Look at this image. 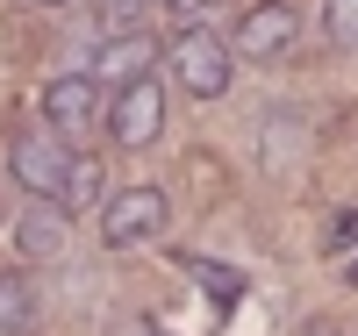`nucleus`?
<instances>
[{
  "label": "nucleus",
  "instance_id": "obj_10",
  "mask_svg": "<svg viewBox=\"0 0 358 336\" xmlns=\"http://www.w3.org/2000/svg\"><path fill=\"white\" fill-rule=\"evenodd\" d=\"M294 165H301V115L280 101L273 115H265V172H273V179H287Z\"/></svg>",
  "mask_w": 358,
  "mask_h": 336
},
{
  "label": "nucleus",
  "instance_id": "obj_3",
  "mask_svg": "<svg viewBox=\"0 0 358 336\" xmlns=\"http://www.w3.org/2000/svg\"><path fill=\"white\" fill-rule=\"evenodd\" d=\"M172 222V200L158 187H122L108 207H101V243L108 251H143V243H158Z\"/></svg>",
  "mask_w": 358,
  "mask_h": 336
},
{
  "label": "nucleus",
  "instance_id": "obj_14",
  "mask_svg": "<svg viewBox=\"0 0 358 336\" xmlns=\"http://www.w3.org/2000/svg\"><path fill=\"white\" fill-rule=\"evenodd\" d=\"M94 193H101V165L79 150V165H72V207H79V200H94Z\"/></svg>",
  "mask_w": 358,
  "mask_h": 336
},
{
  "label": "nucleus",
  "instance_id": "obj_13",
  "mask_svg": "<svg viewBox=\"0 0 358 336\" xmlns=\"http://www.w3.org/2000/svg\"><path fill=\"white\" fill-rule=\"evenodd\" d=\"M101 22H108V36H122V29H143V15H151V0H94Z\"/></svg>",
  "mask_w": 358,
  "mask_h": 336
},
{
  "label": "nucleus",
  "instance_id": "obj_19",
  "mask_svg": "<svg viewBox=\"0 0 358 336\" xmlns=\"http://www.w3.org/2000/svg\"><path fill=\"white\" fill-rule=\"evenodd\" d=\"M36 8H65V0H36Z\"/></svg>",
  "mask_w": 358,
  "mask_h": 336
},
{
  "label": "nucleus",
  "instance_id": "obj_6",
  "mask_svg": "<svg viewBox=\"0 0 358 336\" xmlns=\"http://www.w3.org/2000/svg\"><path fill=\"white\" fill-rule=\"evenodd\" d=\"M108 136L122 150H151L165 136V86L158 79H136V86H115V108H108Z\"/></svg>",
  "mask_w": 358,
  "mask_h": 336
},
{
  "label": "nucleus",
  "instance_id": "obj_7",
  "mask_svg": "<svg viewBox=\"0 0 358 336\" xmlns=\"http://www.w3.org/2000/svg\"><path fill=\"white\" fill-rule=\"evenodd\" d=\"M165 57V43H151L143 29H122V36H108L101 50H94V86H136V79H151V65Z\"/></svg>",
  "mask_w": 358,
  "mask_h": 336
},
{
  "label": "nucleus",
  "instance_id": "obj_4",
  "mask_svg": "<svg viewBox=\"0 0 358 336\" xmlns=\"http://www.w3.org/2000/svg\"><path fill=\"white\" fill-rule=\"evenodd\" d=\"M43 122H50V136H65V143L79 150L86 136H101V129H108L101 86L86 79V72H72V79H50V86H43Z\"/></svg>",
  "mask_w": 358,
  "mask_h": 336
},
{
  "label": "nucleus",
  "instance_id": "obj_8",
  "mask_svg": "<svg viewBox=\"0 0 358 336\" xmlns=\"http://www.w3.org/2000/svg\"><path fill=\"white\" fill-rule=\"evenodd\" d=\"M15 251L22 258H65L72 251V207L65 200H29L22 215H15Z\"/></svg>",
  "mask_w": 358,
  "mask_h": 336
},
{
  "label": "nucleus",
  "instance_id": "obj_5",
  "mask_svg": "<svg viewBox=\"0 0 358 336\" xmlns=\"http://www.w3.org/2000/svg\"><path fill=\"white\" fill-rule=\"evenodd\" d=\"M294 43H301V15H294L287 0H258V8H244V15H236V36H229V50L236 57H258V65L287 57Z\"/></svg>",
  "mask_w": 358,
  "mask_h": 336
},
{
  "label": "nucleus",
  "instance_id": "obj_18",
  "mask_svg": "<svg viewBox=\"0 0 358 336\" xmlns=\"http://www.w3.org/2000/svg\"><path fill=\"white\" fill-rule=\"evenodd\" d=\"M308 336H344V329H330V322H322V329H308Z\"/></svg>",
  "mask_w": 358,
  "mask_h": 336
},
{
  "label": "nucleus",
  "instance_id": "obj_11",
  "mask_svg": "<svg viewBox=\"0 0 358 336\" xmlns=\"http://www.w3.org/2000/svg\"><path fill=\"white\" fill-rule=\"evenodd\" d=\"M322 29H330V43L358 57V0H322Z\"/></svg>",
  "mask_w": 358,
  "mask_h": 336
},
{
  "label": "nucleus",
  "instance_id": "obj_1",
  "mask_svg": "<svg viewBox=\"0 0 358 336\" xmlns=\"http://www.w3.org/2000/svg\"><path fill=\"white\" fill-rule=\"evenodd\" d=\"M72 165H79V150H72L65 136H50V129L8 136V172L22 179L29 200H65V207H72Z\"/></svg>",
  "mask_w": 358,
  "mask_h": 336
},
{
  "label": "nucleus",
  "instance_id": "obj_16",
  "mask_svg": "<svg viewBox=\"0 0 358 336\" xmlns=\"http://www.w3.org/2000/svg\"><path fill=\"white\" fill-rule=\"evenodd\" d=\"M108 336H165V329H158L151 315H115V322H108Z\"/></svg>",
  "mask_w": 358,
  "mask_h": 336
},
{
  "label": "nucleus",
  "instance_id": "obj_12",
  "mask_svg": "<svg viewBox=\"0 0 358 336\" xmlns=\"http://www.w3.org/2000/svg\"><path fill=\"white\" fill-rule=\"evenodd\" d=\"M194 279L208 286V300H222V308H229V300H244V279H236L229 265H208V258H194Z\"/></svg>",
  "mask_w": 358,
  "mask_h": 336
},
{
  "label": "nucleus",
  "instance_id": "obj_9",
  "mask_svg": "<svg viewBox=\"0 0 358 336\" xmlns=\"http://www.w3.org/2000/svg\"><path fill=\"white\" fill-rule=\"evenodd\" d=\"M43 329V300L22 272H0V336H36Z\"/></svg>",
  "mask_w": 358,
  "mask_h": 336
},
{
  "label": "nucleus",
  "instance_id": "obj_2",
  "mask_svg": "<svg viewBox=\"0 0 358 336\" xmlns=\"http://www.w3.org/2000/svg\"><path fill=\"white\" fill-rule=\"evenodd\" d=\"M165 57H172V72H179V86H187L194 101H222L229 94V72H236V50H229V36H215V29H179V36L165 43Z\"/></svg>",
  "mask_w": 358,
  "mask_h": 336
},
{
  "label": "nucleus",
  "instance_id": "obj_17",
  "mask_svg": "<svg viewBox=\"0 0 358 336\" xmlns=\"http://www.w3.org/2000/svg\"><path fill=\"white\" fill-rule=\"evenodd\" d=\"M165 8H179V15H208L215 0H165Z\"/></svg>",
  "mask_w": 358,
  "mask_h": 336
},
{
  "label": "nucleus",
  "instance_id": "obj_15",
  "mask_svg": "<svg viewBox=\"0 0 358 336\" xmlns=\"http://www.w3.org/2000/svg\"><path fill=\"white\" fill-rule=\"evenodd\" d=\"M322 243H330V251H351V243H358V207H337V215H330V236H322Z\"/></svg>",
  "mask_w": 358,
  "mask_h": 336
}]
</instances>
